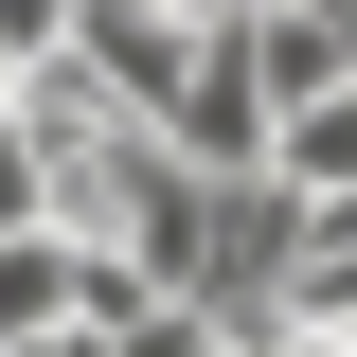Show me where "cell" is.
<instances>
[{"label":"cell","instance_id":"cell-1","mask_svg":"<svg viewBox=\"0 0 357 357\" xmlns=\"http://www.w3.org/2000/svg\"><path fill=\"white\" fill-rule=\"evenodd\" d=\"M215 18H357V0H215Z\"/></svg>","mask_w":357,"mask_h":357}]
</instances>
